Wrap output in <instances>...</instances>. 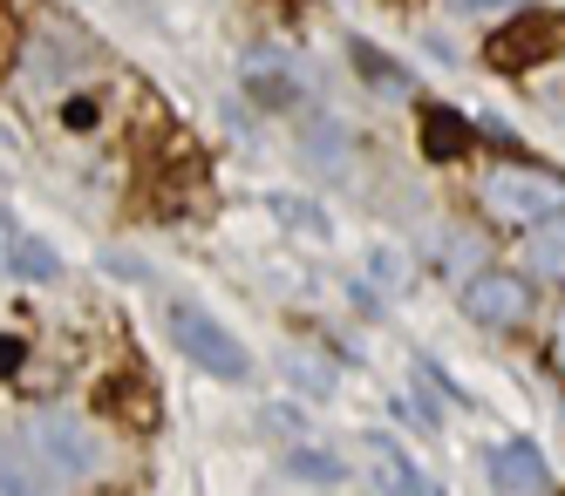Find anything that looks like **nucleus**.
I'll return each mask as SVG.
<instances>
[{
    "instance_id": "nucleus-12",
    "label": "nucleus",
    "mask_w": 565,
    "mask_h": 496,
    "mask_svg": "<svg viewBox=\"0 0 565 496\" xmlns=\"http://www.w3.org/2000/svg\"><path fill=\"white\" fill-rule=\"evenodd\" d=\"M103 395H109V408H116L124 422H137V429H150V422H157V401H137V395H143L137 381H109Z\"/></svg>"
},
{
    "instance_id": "nucleus-1",
    "label": "nucleus",
    "mask_w": 565,
    "mask_h": 496,
    "mask_svg": "<svg viewBox=\"0 0 565 496\" xmlns=\"http://www.w3.org/2000/svg\"><path fill=\"white\" fill-rule=\"evenodd\" d=\"M483 212L498 225H518V231L565 218V177L545 171V163H504V171L483 177Z\"/></svg>"
},
{
    "instance_id": "nucleus-14",
    "label": "nucleus",
    "mask_w": 565,
    "mask_h": 496,
    "mask_svg": "<svg viewBox=\"0 0 565 496\" xmlns=\"http://www.w3.org/2000/svg\"><path fill=\"white\" fill-rule=\"evenodd\" d=\"M354 62H361V75H369V82H382V89H402V75H395V62H388V55L354 48Z\"/></svg>"
},
{
    "instance_id": "nucleus-18",
    "label": "nucleus",
    "mask_w": 565,
    "mask_h": 496,
    "mask_svg": "<svg viewBox=\"0 0 565 496\" xmlns=\"http://www.w3.org/2000/svg\"><path fill=\"white\" fill-rule=\"evenodd\" d=\"M0 55H8V0H0Z\"/></svg>"
},
{
    "instance_id": "nucleus-8",
    "label": "nucleus",
    "mask_w": 565,
    "mask_h": 496,
    "mask_svg": "<svg viewBox=\"0 0 565 496\" xmlns=\"http://www.w3.org/2000/svg\"><path fill=\"white\" fill-rule=\"evenodd\" d=\"M0 266H14V272H28V279H55V272H62L49 245H34V238L14 231L8 218H0Z\"/></svg>"
},
{
    "instance_id": "nucleus-3",
    "label": "nucleus",
    "mask_w": 565,
    "mask_h": 496,
    "mask_svg": "<svg viewBox=\"0 0 565 496\" xmlns=\"http://www.w3.org/2000/svg\"><path fill=\"white\" fill-rule=\"evenodd\" d=\"M28 449H34V463L55 470V476H89V470H96L89 429L68 422L62 408H34V416H28Z\"/></svg>"
},
{
    "instance_id": "nucleus-4",
    "label": "nucleus",
    "mask_w": 565,
    "mask_h": 496,
    "mask_svg": "<svg viewBox=\"0 0 565 496\" xmlns=\"http://www.w3.org/2000/svg\"><path fill=\"white\" fill-rule=\"evenodd\" d=\"M552 48H558V14L552 8H518L511 28H498L491 41H483V62L504 68V75H524V68H539Z\"/></svg>"
},
{
    "instance_id": "nucleus-5",
    "label": "nucleus",
    "mask_w": 565,
    "mask_h": 496,
    "mask_svg": "<svg viewBox=\"0 0 565 496\" xmlns=\"http://www.w3.org/2000/svg\"><path fill=\"white\" fill-rule=\"evenodd\" d=\"M463 313L483 326H524L532 320V285L511 272H470L463 279Z\"/></svg>"
},
{
    "instance_id": "nucleus-11",
    "label": "nucleus",
    "mask_w": 565,
    "mask_h": 496,
    "mask_svg": "<svg viewBox=\"0 0 565 496\" xmlns=\"http://www.w3.org/2000/svg\"><path fill=\"white\" fill-rule=\"evenodd\" d=\"M287 367H294V381H300L307 395H328V388H334V360H328V354L294 347V354H287Z\"/></svg>"
},
{
    "instance_id": "nucleus-15",
    "label": "nucleus",
    "mask_w": 565,
    "mask_h": 496,
    "mask_svg": "<svg viewBox=\"0 0 565 496\" xmlns=\"http://www.w3.org/2000/svg\"><path fill=\"white\" fill-rule=\"evenodd\" d=\"M457 14H470V21H483V14H518V0H457Z\"/></svg>"
},
{
    "instance_id": "nucleus-2",
    "label": "nucleus",
    "mask_w": 565,
    "mask_h": 496,
    "mask_svg": "<svg viewBox=\"0 0 565 496\" xmlns=\"http://www.w3.org/2000/svg\"><path fill=\"white\" fill-rule=\"evenodd\" d=\"M171 341H178L184 360H198V367H205V375H218V381H238V375L253 367L246 347H238L212 313H198V306H171Z\"/></svg>"
},
{
    "instance_id": "nucleus-7",
    "label": "nucleus",
    "mask_w": 565,
    "mask_h": 496,
    "mask_svg": "<svg viewBox=\"0 0 565 496\" xmlns=\"http://www.w3.org/2000/svg\"><path fill=\"white\" fill-rule=\"evenodd\" d=\"M369 476H375L382 496H443V489L429 483V470H423L395 435H375V442H369Z\"/></svg>"
},
{
    "instance_id": "nucleus-16",
    "label": "nucleus",
    "mask_w": 565,
    "mask_h": 496,
    "mask_svg": "<svg viewBox=\"0 0 565 496\" xmlns=\"http://www.w3.org/2000/svg\"><path fill=\"white\" fill-rule=\"evenodd\" d=\"M0 483H8V496H42V489H34V483L14 470V456H8V449H0Z\"/></svg>"
},
{
    "instance_id": "nucleus-9",
    "label": "nucleus",
    "mask_w": 565,
    "mask_h": 496,
    "mask_svg": "<svg viewBox=\"0 0 565 496\" xmlns=\"http://www.w3.org/2000/svg\"><path fill=\"white\" fill-rule=\"evenodd\" d=\"M423 150H429L436 163L463 157V150H470V122H463L457 109H429V116H423Z\"/></svg>"
},
{
    "instance_id": "nucleus-17",
    "label": "nucleus",
    "mask_w": 565,
    "mask_h": 496,
    "mask_svg": "<svg viewBox=\"0 0 565 496\" xmlns=\"http://www.w3.org/2000/svg\"><path fill=\"white\" fill-rule=\"evenodd\" d=\"M21 354H28V347H21L14 334H0V375H14V367H21Z\"/></svg>"
},
{
    "instance_id": "nucleus-19",
    "label": "nucleus",
    "mask_w": 565,
    "mask_h": 496,
    "mask_svg": "<svg viewBox=\"0 0 565 496\" xmlns=\"http://www.w3.org/2000/svg\"><path fill=\"white\" fill-rule=\"evenodd\" d=\"M552 360H558V375H565V334H558V347H552Z\"/></svg>"
},
{
    "instance_id": "nucleus-6",
    "label": "nucleus",
    "mask_w": 565,
    "mask_h": 496,
    "mask_svg": "<svg viewBox=\"0 0 565 496\" xmlns=\"http://www.w3.org/2000/svg\"><path fill=\"white\" fill-rule=\"evenodd\" d=\"M491 483H498V496H545L552 489V470L539 456V442H524V435L498 442L491 449Z\"/></svg>"
},
{
    "instance_id": "nucleus-13",
    "label": "nucleus",
    "mask_w": 565,
    "mask_h": 496,
    "mask_svg": "<svg viewBox=\"0 0 565 496\" xmlns=\"http://www.w3.org/2000/svg\"><path fill=\"white\" fill-rule=\"evenodd\" d=\"M369 272L388 279V293H409V259H402L395 245H375V252H369Z\"/></svg>"
},
{
    "instance_id": "nucleus-10",
    "label": "nucleus",
    "mask_w": 565,
    "mask_h": 496,
    "mask_svg": "<svg viewBox=\"0 0 565 496\" xmlns=\"http://www.w3.org/2000/svg\"><path fill=\"white\" fill-rule=\"evenodd\" d=\"M524 266H532L539 279H565V218L552 225H532V238H524Z\"/></svg>"
}]
</instances>
